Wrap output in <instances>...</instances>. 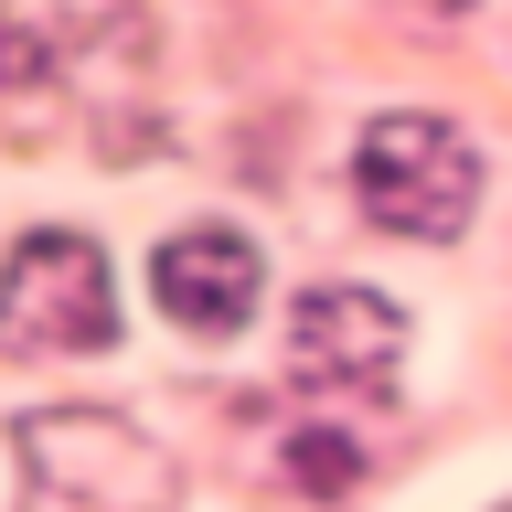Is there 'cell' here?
<instances>
[{
    "label": "cell",
    "instance_id": "obj_1",
    "mask_svg": "<svg viewBox=\"0 0 512 512\" xmlns=\"http://www.w3.org/2000/svg\"><path fill=\"white\" fill-rule=\"evenodd\" d=\"M171 448L118 406H43L22 416V512H171Z\"/></svg>",
    "mask_w": 512,
    "mask_h": 512
},
{
    "label": "cell",
    "instance_id": "obj_2",
    "mask_svg": "<svg viewBox=\"0 0 512 512\" xmlns=\"http://www.w3.org/2000/svg\"><path fill=\"white\" fill-rule=\"evenodd\" d=\"M352 192H363V214H374V224L448 246V235L470 224V203H480V160H470V139H459L448 118L395 107V118L363 128V150H352Z\"/></svg>",
    "mask_w": 512,
    "mask_h": 512
},
{
    "label": "cell",
    "instance_id": "obj_3",
    "mask_svg": "<svg viewBox=\"0 0 512 512\" xmlns=\"http://www.w3.org/2000/svg\"><path fill=\"white\" fill-rule=\"evenodd\" d=\"M118 342V288H107V256L96 235H22L11 267H0V352H107Z\"/></svg>",
    "mask_w": 512,
    "mask_h": 512
},
{
    "label": "cell",
    "instance_id": "obj_4",
    "mask_svg": "<svg viewBox=\"0 0 512 512\" xmlns=\"http://www.w3.org/2000/svg\"><path fill=\"white\" fill-rule=\"evenodd\" d=\"M256 288H267V256H256L235 224H192V235H171V246L150 256V299L182 320V331H203V342L246 331Z\"/></svg>",
    "mask_w": 512,
    "mask_h": 512
},
{
    "label": "cell",
    "instance_id": "obj_5",
    "mask_svg": "<svg viewBox=\"0 0 512 512\" xmlns=\"http://www.w3.org/2000/svg\"><path fill=\"white\" fill-rule=\"evenodd\" d=\"M288 363L310 384H395L406 363V310L374 288H310L288 310Z\"/></svg>",
    "mask_w": 512,
    "mask_h": 512
},
{
    "label": "cell",
    "instance_id": "obj_6",
    "mask_svg": "<svg viewBox=\"0 0 512 512\" xmlns=\"http://www.w3.org/2000/svg\"><path fill=\"white\" fill-rule=\"evenodd\" d=\"M128 32V0H0V43L22 75L43 64H86L96 43H118Z\"/></svg>",
    "mask_w": 512,
    "mask_h": 512
},
{
    "label": "cell",
    "instance_id": "obj_7",
    "mask_svg": "<svg viewBox=\"0 0 512 512\" xmlns=\"http://www.w3.org/2000/svg\"><path fill=\"white\" fill-rule=\"evenodd\" d=\"M288 470H299V491H352V480H363V448L331 438V427H299V438H288Z\"/></svg>",
    "mask_w": 512,
    "mask_h": 512
},
{
    "label": "cell",
    "instance_id": "obj_8",
    "mask_svg": "<svg viewBox=\"0 0 512 512\" xmlns=\"http://www.w3.org/2000/svg\"><path fill=\"white\" fill-rule=\"evenodd\" d=\"M0 75H22V64H11V43H0Z\"/></svg>",
    "mask_w": 512,
    "mask_h": 512
}]
</instances>
